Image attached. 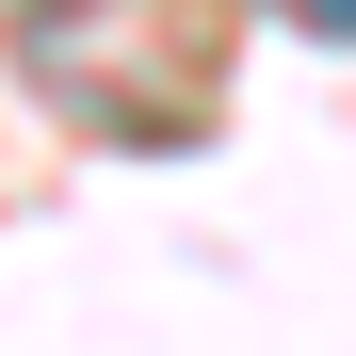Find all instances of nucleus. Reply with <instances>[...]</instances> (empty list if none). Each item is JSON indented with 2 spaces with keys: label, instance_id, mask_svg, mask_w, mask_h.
I'll list each match as a JSON object with an SVG mask.
<instances>
[{
  "label": "nucleus",
  "instance_id": "1",
  "mask_svg": "<svg viewBox=\"0 0 356 356\" xmlns=\"http://www.w3.org/2000/svg\"><path fill=\"white\" fill-rule=\"evenodd\" d=\"M275 17H308V33H356V0H275Z\"/></svg>",
  "mask_w": 356,
  "mask_h": 356
}]
</instances>
